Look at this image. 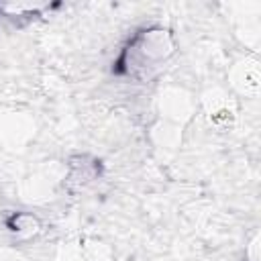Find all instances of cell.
Instances as JSON below:
<instances>
[{
  "label": "cell",
  "instance_id": "cell-1",
  "mask_svg": "<svg viewBox=\"0 0 261 261\" xmlns=\"http://www.w3.org/2000/svg\"><path fill=\"white\" fill-rule=\"evenodd\" d=\"M175 41L169 29L159 24L135 31L112 63V75L135 84L149 82L173 55Z\"/></svg>",
  "mask_w": 261,
  "mask_h": 261
}]
</instances>
